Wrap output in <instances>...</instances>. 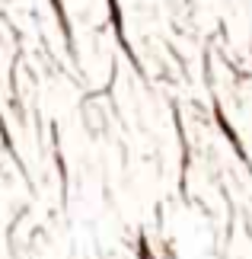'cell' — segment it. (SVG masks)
<instances>
[]
</instances>
